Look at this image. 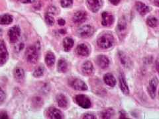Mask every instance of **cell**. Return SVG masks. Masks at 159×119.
<instances>
[{"mask_svg": "<svg viewBox=\"0 0 159 119\" xmlns=\"http://www.w3.org/2000/svg\"><path fill=\"white\" fill-rule=\"evenodd\" d=\"M136 9L137 10V11L140 13L141 15H145L150 11L151 10L150 7L141 2H136Z\"/></svg>", "mask_w": 159, "mask_h": 119, "instance_id": "18", "label": "cell"}, {"mask_svg": "<svg viewBox=\"0 0 159 119\" xmlns=\"http://www.w3.org/2000/svg\"><path fill=\"white\" fill-rule=\"evenodd\" d=\"M44 73V68L43 66H39L37 68L33 73V76L36 77H41Z\"/></svg>", "mask_w": 159, "mask_h": 119, "instance_id": "29", "label": "cell"}, {"mask_svg": "<svg viewBox=\"0 0 159 119\" xmlns=\"http://www.w3.org/2000/svg\"><path fill=\"white\" fill-rule=\"evenodd\" d=\"M55 62V56L51 52H48L45 56V63L48 67H52Z\"/></svg>", "mask_w": 159, "mask_h": 119, "instance_id": "23", "label": "cell"}, {"mask_svg": "<svg viewBox=\"0 0 159 119\" xmlns=\"http://www.w3.org/2000/svg\"><path fill=\"white\" fill-rule=\"evenodd\" d=\"M17 1L23 3H31L34 2V0H17Z\"/></svg>", "mask_w": 159, "mask_h": 119, "instance_id": "35", "label": "cell"}, {"mask_svg": "<svg viewBox=\"0 0 159 119\" xmlns=\"http://www.w3.org/2000/svg\"><path fill=\"white\" fill-rule=\"evenodd\" d=\"M21 34V29L18 26H14L9 30L8 35L11 43H16Z\"/></svg>", "mask_w": 159, "mask_h": 119, "instance_id": "7", "label": "cell"}, {"mask_svg": "<svg viewBox=\"0 0 159 119\" xmlns=\"http://www.w3.org/2000/svg\"><path fill=\"white\" fill-rule=\"evenodd\" d=\"M73 3L72 0H61V6L64 8H67L72 6Z\"/></svg>", "mask_w": 159, "mask_h": 119, "instance_id": "31", "label": "cell"}, {"mask_svg": "<svg viewBox=\"0 0 159 119\" xmlns=\"http://www.w3.org/2000/svg\"><path fill=\"white\" fill-rule=\"evenodd\" d=\"M47 117L49 118L60 119L63 118V115L62 112L55 107H50L47 109Z\"/></svg>", "mask_w": 159, "mask_h": 119, "instance_id": "11", "label": "cell"}, {"mask_svg": "<svg viewBox=\"0 0 159 119\" xmlns=\"http://www.w3.org/2000/svg\"><path fill=\"white\" fill-rule=\"evenodd\" d=\"M87 6L89 9L93 13L98 12L102 6V0H87Z\"/></svg>", "mask_w": 159, "mask_h": 119, "instance_id": "12", "label": "cell"}, {"mask_svg": "<svg viewBox=\"0 0 159 119\" xmlns=\"http://www.w3.org/2000/svg\"><path fill=\"white\" fill-rule=\"evenodd\" d=\"M6 99V93L0 88V104L2 103Z\"/></svg>", "mask_w": 159, "mask_h": 119, "instance_id": "32", "label": "cell"}, {"mask_svg": "<svg viewBox=\"0 0 159 119\" xmlns=\"http://www.w3.org/2000/svg\"><path fill=\"white\" fill-rule=\"evenodd\" d=\"M45 21L46 23L50 26H52L54 23V19L50 14H47L45 15Z\"/></svg>", "mask_w": 159, "mask_h": 119, "instance_id": "30", "label": "cell"}, {"mask_svg": "<svg viewBox=\"0 0 159 119\" xmlns=\"http://www.w3.org/2000/svg\"><path fill=\"white\" fill-rule=\"evenodd\" d=\"M13 22V17L9 14L0 15V24H9Z\"/></svg>", "mask_w": 159, "mask_h": 119, "instance_id": "25", "label": "cell"}, {"mask_svg": "<svg viewBox=\"0 0 159 119\" xmlns=\"http://www.w3.org/2000/svg\"><path fill=\"white\" fill-rule=\"evenodd\" d=\"M94 33V29L89 24L86 25H83L78 30V35L83 38H89V37L92 36V34Z\"/></svg>", "mask_w": 159, "mask_h": 119, "instance_id": "4", "label": "cell"}, {"mask_svg": "<svg viewBox=\"0 0 159 119\" xmlns=\"http://www.w3.org/2000/svg\"><path fill=\"white\" fill-rule=\"evenodd\" d=\"M147 23L149 27H156L158 24V20L155 17H149L147 18Z\"/></svg>", "mask_w": 159, "mask_h": 119, "instance_id": "28", "label": "cell"}, {"mask_svg": "<svg viewBox=\"0 0 159 119\" xmlns=\"http://www.w3.org/2000/svg\"><path fill=\"white\" fill-rule=\"evenodd\" d=\"M96 62L98 66L102 69L107 68L109 65V60L105 55H99L96 58Z\"/></svg>", "mask_w": 159, "mask_h": 119, "instance_id": "15", "label": "cell"}, {"mask_svg": "<svg viewBox=\"0 0 159 119\" xmlns=\"http://www.w3.org/2000/svg\"><path fill=\"white\" fill-rule=\"evenodd\" d=\"M83 118H86V119H95L96 117L95 116H93L92 114L89 113H86L84 115Z\"/></svg>", "mask_w": 159, "mask_h": 119, "instance_id": "33", "label": "cell"}, {"mask_svg": "<svg viewBox=\"0 0 159 119\" xmlns=\"http://www.w3.org/2000/svg\"><path fill=\"white\" fill-rule=\"evenodd\" d=\"M98 45L102 48H109L113 45L114 38L110 33H104L97 41Z\"/></svg>", "mask_w": 159, "mask_h": 119, "instance_id": "2", "label": "cell"}, {"mask_svg": "<svg viewBox=\"0 0 159 119\" xmlns=\"http://www.w3.org/2000/svg\"><path fill=\"white\" fill-rule=\"evenodd\" d=\"M121 0H109V2H110L114 6H117L120 2Z\"/></svg>", "mask_w": 159, "mask_h": 119, "instance_id": "36", "label": "cell"}, {"mask_svg": "<svg viewBox=\"0 0 159 119\" xmlns=\"http://www.w3.org/2000/svg\"><path fill=\"white\" fill-rule=\"evenodd\" d=\"M76 51L79 56L85 57L88 56L89 53H90L89 47L85 44H80L78 45Z\"/></svg>", "mask_w": 159, "mask_h": 119, "instance_id": "17", "label": "cell"}, {"mask_svg": "<svg viewBox=\"0 0 159 119\" xmlns=\"http://www.w3.org/2000/svg\"><path fill=\"white\" fill-rule=\"evenodd\" d=\"M9 117L7 115V112L2 111L0 112V119H5V118H8Z\"/></svg>", "mask_w": 159, "mask_h": 119, "instance_id": "34", "label": "cell"}, {"mask_svg": "<svg viewBox=\"0 0 159 119\" xmlns=\"http://www.w3.org/2000/svg\"><path fill=\"white\" fill-rule=\"evenodd\" d=\"M13 76L17 81L21 82L25 78V72L21 68H16L13 71Z\"/></svg>", "mask_w": 159, "mask_h": 119, "instance_id": "21", "label": "cell"}, {"mask_svg": "<svg viewBox=\"0 0 159 119\" xmlns=\"http://www.w3.org/2000/svg\"><path fill=\"white\" fill-rule=\"evenodd\" d=\"M40 54V45L39 44L37 45L31 46L27 48L25 52V57L28 62L31 64H36L38 61Z\"/></svg>", "mask_w": 159, "mask_h": 119, "instance_id": "1", "label": "cell"}, {"mask_svg": "<svg viewBox=\"0 0 159 119\" xmlns=\"http://www.w3.org/2000/svg\"><path fill=\"white\" fill-rule=\"evenodd\" d=\"M58 72L60 73H65L68 69V64L65 60L61 59L58 60L57 64Z\"/></svg>", "mask_w": 159, "mask_h": 119, "instance_id": "24", "label": "cell"}, {"mask_svg": "<svg viewBox=\"0 0 159 119\" xmlns=\"http://www.w3.org/2000/svg\"><path fill=\"white\" fill-rule=\"evenodd\" d=\"M156 63H157V71H158V60H157V62H156Z\"/></svg>", "mask_w": 159, "mask_h": 119, "instance_id": "39", "label": "cell"}, {"mask_svg": "<svg viewBox=\"0 0 159 119\" xmlns=\"http://www.w3.org/2000/svg\"><path fill=\"white\" fill-rule=\"evenodd\" d=\"M155 2H156L157 6H158V0H155Z\"/></svg>", "mask_w": 159, "mask_h": 119, "instance_id": "38", "label": "cell"}, {"mask_svg": "<svg viewBox=\"0 0 159 119\" xmlns=\"http://www.w3.org/2000/svg\"><path fill=\"white\" fill-rule=\"evenodd\" d=\"M119 59H120L121 64H123L124 66L127 67V66H129V64H131L130 60L129 59V58L123 52H119Z\"/></svg>", "mask_w": 159, "mask_h": 119, "instance_id": "26", "label": "cell"}, {"mask_svg": "<svg viewBox=\"0 0 159 119\" xmlns=\"http://www.w3.org/2000/svg\"><path fill=\"white\" fill-rule=\"evenodd\" d=\"M9 54L6 44L3 41H0V65H3L7 61Z\"/></svg>", "mask_w": 159, "mask_h": 119, "instance_id": "8", "label": "cell"}, {"mask_svg": "<svg viewBox=\"0 0 159 119\" xmlns=\"http://www.w3.org/2000/svg\"><path fill=\"white\" fill-rule=\"evenodd\" d=\"M158 84V79L157 77H153L149 83L148 87V92L152 99H155L157 93V88Z\"/></svg>", "mask_w": 159, "mask_h": 119, "instance_id": "9", "label": "cell"}, {"mask_svg": "<svg viewBox=\"0 0 159 119\" xmlns=\"http://www.w3.org/2000/svg\"><path fill=\"white\" fill-rule=\"evenodd\" d=\"M114 115V111L112 108H107L103 110L101 113V117L102 118H110Z\"/></svg>", "mask_w": 159, "mask_h": 119, "instance_id": "27", "label": "cell"}, {"mask_svg": "<svg viewBox=\"0 0 159 119\" xmlns=\"http://www.w3.org/2000/svg\"><path fill=\"white\" fill-rule=\"evenodd\" d=\"M87 19V13L84 11L76 12L73 17V21L76 24H81L86 21Z\"/></svg>", "mask_w": 159, "mask_h": 119, "instance_id": "14", "label": "cell"}, {"mask_svg": "<svg viewBox=\"0 0 159 119\" xmlns=\"http://www.w3.org/2000/svg\"><path fill=\"white\" fill-rule=\"evenodd\" d=\"M127 24L126 20L124 17L121 18L119 19L118 22V24L117 26V32L118 34L119 37L120 39H123V37H125L127 34Z\"/></svg>", "mask_w": 159, "mask_h": 119, "instance_id": "5", "label": "cell"}, {"mask_svg": "<svg viewBox=\"0 0 159 119\" xmlns=\"http://www.w3.org/2000/svg\"><path fill=\"white\" fill-rule=\"evenodd\" d=\"M74 42L73 41V39L69 37H66L63 40V48L65 52H69L70 50L74 46Z\"/></svg>", "mask_w": 159, "mask_h": 119, "instance_id": "22", "label": "cell"}, {"mask_svg": "<svg viewBox=\"0 0 159 119\" xmlns=\"http://www.w3.org/2000/svg\"><path fill=\"white\" fill-rule=\"evenodd\" d=\"M102 24L104 27H110L114 22V17L113 15L109 12L104 11L102 15Z\"/></svg>", "mask_w": 159, "mask_h": 119, "instance_id": "10", "label": "cell"}, {"mask_svg": "<svg viewBox=\"0 0 159 119\" xmlns=\"http://www.w3.org/2000/svg\"><path fill=\"white\" fill-rule=\"evenodd\" d=\"M69 86L78 91H86L88 86L85 82L78 78H71L68 80Z\"/></svg>", "mask_w": 159, "mask_h": 119, "instance_id": "3", "label": "cell"}, {"mask_svg": "<svg viewBox=\"0 0 159 119\" xmlns=\"http://www.w3.org/2000/svg\"><path fill=\"white\" fill-rule=\"evenodd\" d=\"M103 81L107 86L110 87H114L116 85V79L111 73H106L103 77Z\"/></svg>", "mask_w": 159, "mask_h": 119, "instance_id": "20", "label": "cell"}, {"mask_svg": "<svg viewBox=\"0 0 159 119\" xmlns=\"http://www.w3.org/2000/svg\"><path fill=\"white\" fill-rule=\"evenodd\" d=\"M82 72L84 75L91 76L93 72V66L92 63L90 61L84 62L82 66Z\"/></svg>", "mask_w": 159, "mask_h": 119, "instance_id": "16", "label": "cell"}, {"mask_svg": "<svg viewBox=\"0 0 159 119\" xmlns=\"http://www.w3.org/2000/svg\"><path fill=\"white\" fill-rule=\"evenodd\" d=\"M58 23L60 24V25L63 26L65 24V21H64V20L62 19H60L58 20Z\"/></svg>", "mask_w": 159, "mask_h": 119, "instance_id": "37", "label": "cell"}, {"mask_svg": "<svg viewBox=\"0 0 159 119\" xmlns=\"http://www.w3.org/2000/svg\"><path fill=\"white\" fill-rule=\"evenodd\" d=\"M75 100L78 105L84 108H89L92 105L89 98L84 95H78L75 97Z\"/></svg>", "mask_w": 159, "mask_h": 119, "instance_id": "6", "label": "cell"}, {"mask_svg": "<svg viewBox=\"0 0 159 119\" xmlns=\"http://www.w3.org/2000/svg\"><path fill=\"white\" fill-rule=\"evenodd\" d=\"M119 86H120L121 91L123 93V94H125L126 95H129V87L127 85L125 77L123 73H121L119 74Z\"/></svg>", "mask_w": 159, "mask_h": 119, "instance_id": "13", "label": "cell"}, {"mask_svg": "<svg viewBox=\"0 0 159 119\" xmlns=\"http://www.w3.org/2000/svg\"><path fill=\"white\" fill-rule=\"evenodd\" d=\"M58 105L61 108H66L68 105V101L66 97L63 94H58L56 97Z\"/></svg>", "mask_w": 159, "mask_h": 119, "instance_id": "19", "label": "cell"}]
</instances>
